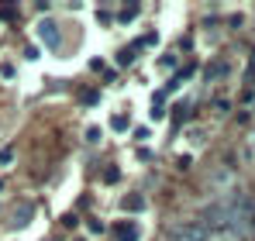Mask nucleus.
Instances as JSON below:
<instances>
[{
  "label": "nucleus",
  "instance_id": "12",
  "mask_svg": "<svg viewBox=\"0 0 255 241\" xmlns=\"http://www.w3.org/2000/svg\"><path fill=\"white\" fill-rule=\"evenodd\" d=\"M86 141L97 145V141H100V127H90V131H86Z\"/></svg>",
  "mask_w": 255,
  "mask_h": 241
},
{
  "label": "nucleus",
  "instance_id": "3",
  "mask_svg": "<svg viewBox=\"0 0 255 241\" xmlns=\"http://www.w3.org/2000/svg\"><path fill=\"white\" fill-rule=\"evenodd\" d=\"M31 214H35V207H31V203H21V207H17V210L10 214V224H14V228H24Z\"/></svg>",
  "mask_w": 255,
  "mask_h": 241
},
{
  "label": "nucleus",
  "instance_id": "10",
  "mask_svg": "<svg viewBox=\"0 0 255 241\" xmlns=\"http://www.w3.org/2000/svg\"><path fill=\"white\" fill-rule=\"evenodd\" d=\"M7 162H14V148H0V165H7Z\"/></svg>",
  "mask_w": 255,
  "mask_h": 241
},
{
  "label": "nucleus",
  "instance_id": "1",
  "mask_svg": "<svg viewBox=\"0 0 255 241\" xmlns=\"http://www.w3.org/2000/svg\"><path fill=\"white\" fill-rule=\"evenodd\" d=\"M169 241H207V228L200 221H190V224H176L169 231Z\"/></svg>",
  "mask_w": 255,
  "mask_h": 241
},
{
  "label": "nucleus",
  "instance_id": "2",
  "mask_svg": "<svg viewBox=\"0 0 255 241\" xmlns=\"http://www.w3.org/2000/svg\"><path fill=\"white\" fill-rule=\"evenodd\" d=\"M141 238V228L134 221H118L114 224V241H138Z\"/></svg>",
  "mask_w": 255,
  "mask_h": 241
},
{
  "label": "nucleus",
  "instance_id": "11",
  "mask_svg": "<svg viewBox=\"0 0 255 241\" xmlns=\"http://www.w3.org/2000/svg\"><path fill=\"white\" fill-rule=\"evenodd\" d=\"M111 124H114V131H125V127H128V118H125V114H118Z\"/></svg>",
  "mask_w": 255,
  "mask_h": 241
},
{
  "label": "nucleus",
  "instance_id": "8",
  "mask_svg": "<svg viewBox=\"0 0 255 241\" xmlns=\"http://www.w3.org/2000/svg\"><path fill=\"white\" fill-rule=\"evenodd\" d=\"M134 14H138V3H128L125 10H121V21H131Z\"/></svg>",
  "mask_w": 255,
  "mask_h": 241
},
{
  "label": "nucleus",
  "instance_id": "6",
  "mask_svg": "<svg viewBox=\"0 0 255 241\" xmlns=\"http://www.w3.org/2000/svg\"><path fill=\"white\" fill-rule=\"evenodd\" d=\"M134 52H138V45H128V48H121L118 62H121V66H131V62H134Z\"/></svg>",
  "mask_w": 255,
  "mask_h": 241
},
{
  "label": "nucleus",
  "instance_id": "9",
  "mask_svg": "<svg viewBox=\"0 0 255 241\" xmlns=\"http://www.w3.org/2000/svg\"><path fill=\"white\" fill-rule=\"evenodd\" d=\"M118 179H121V169H107L104 172V183H118Z\"/></svg>",
  "mask_w": 255,
  "mask_h": 241
},
{
  "label": "nucleus",
  "instance_id": "7",
  "mask_svg": "<svg viewBox=\"0 0 255 241\" xmlns=\"http://www.w3.org/2000/svg\"><path fill=\"white\" fill-rule=\"evenodd\" d=\"M0 21H17V7H0Z\"/></svg>",
  "mask_w": 255,
  "mask_h": 241
},
{
  "label": "nucleus",
  "instance_id": "4",
  "mask_svg": "<svg viewBox=\"0 0 255 241\" xmlns=\"http://www.w3.org/2000/svg\"><path fill=\"white\" fill-rule=\"evenodd\" d=\"M38 35H42V41H48V45H59V35H55V24H48V21H45L42 28H38Z\"/></svg>",
  "mask_w": 255,
  "mask_h": 241
},
{
  "label": "nucleus",
  "instance_id": "5",
  "mask_svg": "<svg viewBox=\"0 0 255 241\" xmlns=\"http://www.w3.org/2000/svg\"><path fill=\"white\" fill-rule=\"evenodd\" d=\"M121 207H125V210H145V197L131 193V197H125V200H121Z\"/></svg>",
  "mask_w": 255,
  "mask_h": 241
}]
</instances>
